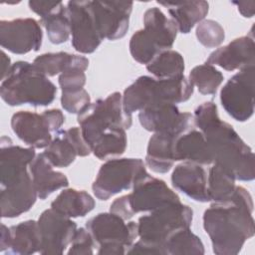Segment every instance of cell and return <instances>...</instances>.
<instances>
[{
	"instance_id": "cell-1",
	"label": "cell",
	"mask_w": 255,
	"mask_h": 255,
	"mask_svg": "<svg viewBox=\"0 0 255 255\" xmlns=\"http://www.w3.org/2000/svg\"><path fill=\"white\" fill-rule=\"evenodd\" d=\"M253 200L243 186L235 187L230 199L213 202L203 213V228L216 255H236L255 233Z\"/></svg>"
},
{
	"instance_id": "cell-2",
	"label": "cell",
	"mask_w": 255,
	"mask_h": 255,
	"mask_svg": "<svg viewBox=\"0 0 255 255\" xmlns=\"http://www.w3.org/2000/svg\"><path fill=\"white\" fill-rule=\"evenodd\" d=\"M194 126L204 134L214 162L221 165L236 180L251 181L255 177L252 148L245 143L233 127L223 122L212 102L199 105L193 114Z\"/></svg>"
},
{
	"instance_id": "cell-3",
	"label": "cell",
	"mask_w": 255,
	"mask_h": 255,
	"mask_svg": "<svg viewBox=\"0 0 255 255\" xmlns=\"http://www.w3.org/2000/svg\"><path fill=\"white\" fill-rule=\"evenodd\" d=\"M35 156V148L15 145L10 137H1L0 207L3 218L18 217L35 204L38 194L30 172Z\"/></svg>"
},
{
	"instance_id": "cell-4",
	"label": "cell",
	"mask_w": 255,
	"mask_h": 255,
	"mask_svg": "<svg viewBox=\"0 0 255 255\" xmlns=\"http://www.w3.org/2000/svg\"><path fill=\"white\" fill-rule=\"evenodd\" d=\"M192 218V209L180 201L167 203L140 216L137 221L139 240L127 254L164 255L163 243L177 230L190 228Z\"/></svg>"
},
{
	"instance_id": "cell-5",
	"label": "cell",
	"mask_w": 255,
	"mask_h": 255,
	"mask_svg": "<svg viewBox=\"0 0 255 255\" xmlns=\"http://www.w3.org/2000/svg\"><path fill=\"white\" fill-rule=\"evenodd\" d=\"M57 88L33 63H14L0 87L1 99L11 107L29 104L45 107L53 103Z\"/></svg>"
},
{
	"instance_id": "cell-6",
	"label": "cell",
	"mask_w": 255,
	"mask_h": 255,
	"mask_svg": "<svg viewBox=\"0 0 255 255\" xmlns=\"http://www.w3.org/2000/svg\"><path fill=\"white\" fill-rule=\"evenodd\" d=\"M192 94L193 86L184 75L168 79L140 76L124 91L123 105L128 114H132L158 103H184Z\"/></svg>"
},
{
	"instance_id": "cell-7",
	"label": "cell",
	"mask_w": 255,
	"mask_h": 255,
	"mask_svg": "<svg viewBox=\"0 0 255 255\" xmlns=\"http://www.w3.org/2000/svg\"><path fill=\"white\" fill-rule=\"evenodd\" d=\"M178 29L157 7L148 8L143 14V29L132 34L129 52L133 60L147 65L160 52L169 50L176 39Z\"/></svg>"
},
{
	"instance_id": "cell-8",
	"label": "cell",
	"mask_w": 255,
	"mask_h": 255,
	"mask_svg": "<svg viewBox=\"0 0 255 255\" xmlns=\"http://www.w3.org/2000/svg\"><path fill=\"white\" fill-rule=\"evenodd\" d=\"M180 201L179 196L170 189L164 180L146 174L132 186V191L114 200L110 212L125 220L139 212H150L167 203Z\"/></svg>"
},
{
	"instance_id": "cell-9",
	"label": "cell",
	"mask_w": 255,
	"mask_h": 255,
	"mask_svg": "<svg viewBox=\"0 0 255 255\" xmlns=\"http://www.w3.org/2000/svg\"><path fill=\"white\" fill-rule=\"evenodd\" d=\"M78 123L83 137L90 145L105 131L113 128H129L132 124L131 114L123 105V95L115 92L106 99L91 103L87 109L78 115Z\"/></svg>"
},
{
	"instance_id": "cell-10",
	"label": "cell",
	"mask_w": 255,
	"mask_h": 255,
	"mask_svg": "<svg viewBox=\"0 0 255 255\" xmlns=\"http://www.w3.org/2000/svg\"><path fill=\"white\" fill-rule=\"evenodd\" d=\"M86 228L92 234L99 255L127 254L138 237L137 222H126L113 212H103L90 218Z\"/></svg>"
},
{
	"instance_id": "cell-11",
	"label": "cell",
	"mask_w": 255,
	"mask_h": 255,
	"mask_svg": "<svg viewBox=\"0 0 255 255\" xmlns=\"http://www.w3.org/2000/svg\"><path fill=\"white\" fill-rule=\"evenodd\" d=\"M146 174L145 163L140 158L109 159L101 165L92 189L98 199L108 200L115 194L132 188Z\"/></svg>"
},
{
	"instance_id": "cell-12",
	"label": "cell",
	"mask_w": 255,
	"mask_h": 255,
	"mask_svg": "<svg viewBox=\"0 0 255 255\" xmlns=\"http://www.w3.org/2000/svg\"><path fill=\"white\" fill-rule=\"evenodd\" d=\"M65 116L59 109H51L37 114L20 111L11 118L13 132L24 143L33 148H46L52 141V133L61 129Z\"/></svg>"
},
{
	"instance_id": "cell-13",
	"label": "cell",
	"mask_w": 255,
	"mask_h": 255,
	"mask_svg": "<svg viewBox=\"0 0 255 255\" xmlns=\"http://www.w3.org/2000/svg\"><path fill=\"white\" fill-rule=\"evenodd\" d=\"M254 71V65L239 70L220 91L223 109L237 122H246L253 116Z\"/></svg>"
},
{
	"instance_id": "cell-14",
	"label": "cell",
	"mask_w": 255,
	"mask_h": 255,
	"mask_svg": "<svg viewBox=\"0 0 255 255\" xmlns=\"http://www.w3.org/2000/svg\"><path fill=\"white\" fill-rule=\"evenodd\" d=\"M71 23L72 45L82 54H91L101 45L103 38L99 33L90 0H72L67 3Z\"/></svg>"
},
{
	"instance_id": "cell-15",
	"label": "cell",
	"mask_w": 255,
	"mask_h": 255,
	"mask_svg": "<svg viewBox=\"0 0 255 255\" xmlns=\"http://www.w3.org/2000/svg\"><path fill=\"white\" fill-rule=\"evenodd\" d=\"M42 40L41 24L33 18L0 21L1 47L13 54L24 55L31 51H39Z\"/></svg>"
},
{
	"instance_id": "cell-16",
	"label": "cell",
	"mask_w": 255,
	"mask_h": 255,
	"mask_svg": "<svg viewBox=\"0 0 255 255\" xmlns=\"http://www.w3.org/2000/svg\"><path fill=\"white\" fill-rule=\"evenodd\" d=\"M141 127L151 132H170L181 134L193 128V115L179 112L174 104L158 103L148 106L138 114Z\"/></svg>"
},
{
	"instance_id": "cell-17",
	"label": "cell",
	"mask_w": 255,
	"mask_h": 255,
	"mask_svg": "<svg viewBox=\"0 0 255 255\" xmlns=\"http://www.w3.org/2000/svg\"><path fill=\"white\" fill-rule=\"evenodd\" d=\"M38 224L41 233L39 253L43 255L63 254L78 229L76 222L53 208L46 209L41 213Z\"/></svg>"
},
{
	"instance_id": "cell-18",
	"label": "cell",
	"mask_w": 255,
	"mask_h": 255,
	"mask_svg": "<svg viewBox=\"0 0 255 255\" xmlns=\"http://www.w3.org/2000/svg\"><path fill=\"white\" fill-rule=\"evenodd\" d=\"M94 18L103 40L123 38L129 25L131 1H91Z\"/></svg>"
},
{
	"instance_id": "cell-19",
	"label": "cell",
	"mask_w": 255,
	"mask_h": 255,
	"mask_svg": "<svg viewBox=\"0 0 255 255\" xmlns=\"http://www.w3.org/2000/svg\"><path fill=\"white\" fill-rule=\"evenodd\" d=\"M92 152L90 145L83 137L80 128L73 127L60 129L55 133L44 154L55 167H68L77 156H87Z\"/></svg>"
},
{
	"instance_id": "cell-20",
	"label": "cell",
	"mask_w": 255,
	"mask_h": 255,
	"mask_svg": "<svg viewBox=\"0 0 255 255\" xmlns=\"http://www.w3.org/2000/svg\"><path fill=\"white\" fill-rule=\"evenodd\" d=\"M255 45L253 36L246 35L234 39L229 44L213 51L205 64L218 66L232 72L255 64Z\"/></svg>"
},
{
	"instance_id": "cell-21",
	"label": "cell",
	"mask_w": 255,
	"mask_h": 255,
	"mask_svg": "<svg viewBox=\"0 0 255 255\" xmlns=\"http://www.w3.org/2000/svg\"><path fill=\"white\" fill-rule=\"evenodd\" d=\"M172 186L197 202H208L207 174L203 165L183 161L176 165L171 174Z\"/></svg>"
},
{
	"instance_id": "cell-22",
	"label": "cell",
	"mask_w": 255,
	"mask_h": 255,
	"mask_svg": "<svg viewBox=\"0 0 255 255\" xmlns=\"http://www.w3.org/2000/svg\"><path fill=\"white\" fill-rule=\"evenodd\" d=\"M173 157L175 161H190L200 165H209L214 162L204 134L194 128L175 137Z\"/></svg>"
},
{
	"instance_id": "cell-23",
	"label": "cell",
	"mask_w": 255,
	"mask_h": 255,
	"mask_svg": "<svg viewBox=\"0 0 255 255\" xmlns=\"http://www.w3.org/2000/svg\"><path fill=\"white\" fill-rule=\"evenodd\" d=\"M30 172L38 198L44 200L56 190L67 187L69 180L67 176L54 170V166L45 156L44 152L36 154L30 163Z\"/></svg>"
},
{
	"instance_id": "cell-24",
	"label": "cell",
	"mask_w": 255,
	"mask_h": 255,
	"mask_svg": "<svg viewBox=\"0 0 255 255\" xmlns=\"http://www.w3.org/2000/svg\"><path fill=\"white\" fill-rule=\"evenodd\" d=\"M176 136L170 132H154L149 138L145 164L153 172L166 173L173 166V142Z\"/></svg>"
},
{
	"instance_id": "cell-25",
	"label": "cell",
	"mask_w": 255,
	"mask_h": 255,
	"mask_svg": "<svg viewBox=\"0 0 255 255\" xmlns=\"http://www.w3.org/2000/svg\"><path fill=\"white\" fill-rule=\"evenodd\" d=\"M167 8L171 19L177 26L178 32L188 34L195 24L204 20L209 10L206 1H180V2H157Z\"/></svg>"
},
{
	"instance_id": "cell-26",
	"label": "cell",
	"mask_w": 255,
	"mask_h": 255,
	"mask_svg": "<svg viewBox=\"0 0 255 255\" xmlns=\"http://www.w3.org/2000/svg\"><path fill=\"white\" fill-rule=\"evenodd\" d=\"M10 241L8 253L30 255L39 253L41 248V233L38 221L26 220L9 227Z\"/></svg>"
},
{
	"instance_id": "cell-27",
	"label": "cell",
	"mask_w": 255,
	"mask_h": 255,
	"mask_svg": "<svg viewBox=\"0 0 255 255\" xmlns=\"http://www.w3.org/2000/svg\"><path fill=\"white\" fill-rule=\"evenodd\" d=\"M95 206V199L87 191L75 188L64 189L51 203V208L69 218L84 217Z\"/></svg>"
},
{
	"instance_id": "cell-28",
	"label": "cell",
	"mask_w": 255,
	"mask_h": 255,
	"mask_svg": "<svg viewBox=\"0 0 255 255\" xmlns=\"http://www.w3.org/2000/svg\"><path fill=\"white\" fill-rule=\"evenodd\" d=\"M33 64L47 77H54L73 68L86 71L89 67V60L81 55L57 52L42 54L34 59Z\"/></svg>"
},
{
	"instance_id": "cell-29",
	"label": "cell",
	"mask_w": 255,
	"mask_h": 255,
	"mask_svg": "<svg viewBox=\"0 0 255 255\" xmlns=\"http://www.w3.org/2000/svg\"><path fill=\"white\" fill-rule=\"evenodd\" d=\"M128 145L126 129L123 128H113L105 131L91 145L92 152L101 160L113 156L122 155Z\"/></svg>"
},
{
	"instance_id": "cell-30",
	"label": "cell",
	"mask_w": 255,
	"mask_h": 255,
	"mask_svg": "<svg viewBox=\"0 0 255 255\" xmlns=\"http://www.w3.org/2000/svg\"><path fill=\"white\" fill-rule=\"evenodd\" d=\"M234 176L217 163H212L207 177L209 201L223 202L231 198L236 184Z\"/></svg>"
},
{
	"instance_id": "cell-31",
	"label": "cell",
	"mask_w": 255,
	"mask_h": 255,
	"mask_svg": "<svg viewBox=\"0 0 255 255\" xmlns=\"http://www.w3.org/2000/svg\"><path fill=\"white\" fill-rule=\"evenodd\" d=\"M40 24L44 26L49 41L52 44H63L71 35V23L67 7L60 2L59 6L49 15L40 18Z\"/></svg>"
},
{
	"instance_id": "cell-32",
	"label": "cell",
	"mask_w": 255,
	"mask_h": 255,
	"mask_svg": "<svg viewBox=\"0 0 255 255\" xmlns=\"http://www.w3.org/2000/svg\"><path fill=\"white\" fill-rule=\"evenodd\" d=\"M184 69L182 55L172 49L160 52L146 65V70L157 79H168L183 75Z\"/></svg>"
},
{
	"instance_id": "cell-33",
	"label": "cell",
	"mask_w": 255,
	"mask_h": 255,
	"mask_svg": "<svg viewBox=\"0 0 255 255\" xmlns=\"http://www.w3.org/2000/svg\"><path fill=\"white\" fill-rule=\"evenodd\" d=\"M164 255L204 254V245L201 239L190 228H183L171 234L163 243Z\"/></svg>"
},
{
	"instance_id": "cell-34",
	"label": "cell",
	"mask_w": 255,
	"mask_h": 255,
	"mask_svg": "<svg viewBox=\"0 0 255 255\" xmlns=\"http://www.w3.org/2000/svg\"><path fill=\"white\" fill-rule=\"evenodd\" d=\"M188 80L192 86L198 89L200 94L214 95L222 84L224 77L214 66L202 64L194 67L190 71Z\"/></svg>"
},
{
	"instance_id": "cell-35",
	"label": "cell",
	"mask_w": 255,
	"mask_h": 255,
	"mask_svg": "<svg viewBox=\"0 0 255 255\" xmlns=\"http://www.w3.org/2000/svg\"><path fill=\"white\" fill-rule=\"evenodd\" d=\"M198 42L206 48H216L225 39L223 27L216 21L205 19L198 23L195 31Z\"/></svg>"
},
{
	"instance_id": "cell-36",
	"label": "cell",
	"mask_w": 255,
	"mask_h": 255,
	"mask_svg": "<svg viewBox=\"0 0 255 255\" xmlns=\"http://www.w3.org/2000/svg\"><path fill=\"white\" fill-rule=\"evenodd\" d=\"M91 104V97L85 89L73 92H62L61 105L70 114H81Z\"/></svg>"
},
{
	"instance_id": "cell-37",
	"label": "cell",
	"mask_w": 255,
	"mask_h": 255,
	"mask_svg": "<svg viewBox=\"0 0 255 255\" xmlns=\"http://www.w3.org/2000/svg\"><path fill=\"white\" fill-rule=\"evenodd\" d=\"M96 247L97 245L92 234L86 227H81L77 229L74 235L68 254H94Z\"/></svg>"
},
{
	"instance_id": "cell-38",
	"label": "cell",
	"mask_w": 255,
	"mask_h": 255,
	"mask_svg": "<svg viewBox=\"0 0 255 255\" xmlns=\"http://www.w3.org/2000/svg\"><path fill=\"white\" fill-rule=\"evenodd\" d=\"M86 80L87 77L85 71L73 68L60 74L58 82L62 92H73L84 89Z\"/></svg>"
},
{
	"instance_id": "cell-39",
	"label": "cell",
	"mask_w": 255,
	"mask_h": 255,
	"mask_svg": "<svg viewBox=\"0 0 255 255\" xmlns=\"http://www.w3.org/2000/svg\"><path fill=\"white\" fill-rule=\"evenodd\" d=\"M30 9L35 12L40 18H43L49 15L52 11H54L60 4V2H50V1H29Z\"/></svg>"
},
{
	"instance_id": "cell-40",
	"label": "cell",
	"mask_w": 255,
	"mask_h": 255,
	"mask_svg": "<svg viewBox=\"0 0 255 255\" xmlns=\"http://www.w3.org/2000/svg\"><path fill=\"white\" fill-rule=\"evenodd\" d=\"M234 5L237 6L238 11L243 17L252 18L255 12V2L254 1H234L232 2Z\"/></svg>"
},
{
	"instance_id": "cell-41",
	"label": "cell",
	"mask_w": 255,
	"mask_h": 255,
	"mask_svg": "<svg viewBox=\"0 0 255 255\" xmlns=\"http://www.w3.org/2000/svg\"><path fill=\"white\" fill-rule=\"evenodd\" d=\"M9 241H10V233L9 227L5 224H1V239H0V251L5 252L9 248Z\"/></svg>"
},
{
	"instance_id": "cell-42",
	"label": "cell",
	"mask_w": 255,
	"mask_h": 255,
	"mask_svg": "<svg viewBox=\"0 0 255 255\" xmlns=\"http://www.w3.org/2000/svg\"><path fill=\"white\" fill-rule=\"evenodd\" d=\"M1 63H2V67H1V69H2V72H1V79L3 80V79L7 76L9 70H10L11 67H12L10 58L5 54L4 51L1 52Z\"/></svg>"
}]
</instances>
